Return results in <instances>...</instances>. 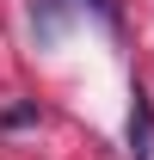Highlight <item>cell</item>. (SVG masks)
I'll use <instances>...</instances> for the list:
<instances>
[{
  "label": "cell",
  "instance_id": "3957f363",
  "mask_svg": "<svg viewBox=\"0 0 154 160\" xmlns=\"http://www.w3.org/2000/svg\"><path fill=\"white\" fill-rule=\"evenodd\" d=\"M25 123H37V105H6L0 111V136L6 129H25Z\"/></svg>",
  "mask_w": 154,
  "mask_h": 160
},
{
  "label": "cell",
  "instance_id": "277c9868",
  "mask_svg": "<svg viewBox=\"0 0 154 160\" xmlns=\"http://www.w3.org/2000/svg\"><path fill=\"white\" fill-rule=\"evenodd\" d=\"M80 6H93L105 25H117V19H123V6H117V0H80Z\"/></svg>",
  "mask_w": 154,
  "mask_h": 160
},
{
  "label": "cell",
  "instance_id": "7a4b0ae2",
  "mask_svg": "<svg viewBox=\"0 0 154 160\" xmlns=\"http://www.w3.org/2000/svg\"><path fill=\"white\" fill-rule=\"evenodd\" d=\"M80 0H37V12H31V25H37V37H62V25H68V12H74Z\"/></svg>",
  "mask_w": 154,
  "mask_h": 160
},
{
  "label": "cell",
  "instance_id": "6da1fadb",
  "mask_svg": "<svg viewBox=\"0 0 154 160\" xmlns=\"http://www.w3.org/2000/svg\"><path fill=\"white\" fill-rule=\"evenodd\" d=\"M130 154L136 160H154V99L136 86L130 92Z\"/></svg>",
  "mask_w": 154,
  "mask_h": 160
}]
</instances>
